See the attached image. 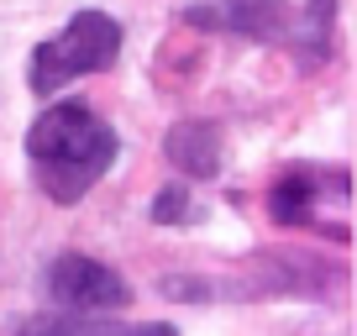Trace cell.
I'll list each match as a JSON object with an SVG mask.
<instances>
[{"label":"cell","mask_w":357,"mask_h":336,"mask_svg":"<svg viewBox=\"0 0 357 336\" xmlns=\"http://www.w3.org/2000/svg\"><path fill=\"white\" fill-rule=\"evenodd\" d=\"M168 163L190 179H215L221 174V126L215 121H178L163 142Z\"/></svg>","instance_id":"cell-6"},{"label":"cell","mask_w":357,"mask_h":336,"mask_svg":"<svg viewBox=\"0 0 357 336\" xmlns=\"http://www.w3.org/2000/svg\"><path fill=\"white\" fill-rule=\"evenodd\" d=\"M153 221H158V226H178V221H195L190 190H184V184H168V190H158V200H153Z\"/></svg>","instance_id":"cell-8"},{"label":"cell","mask_w":357,"mask_h":336,"mask_svg":"<svg viewBox=\"0 0 357 336\" xmlns=\"http://www.w3.org/2000/svg\"><path fill=\"white\" fill-rule=\"evenodd\" d=\"M100 336H178L174 326H163V321H153V326H121V331H100Z\"/></svg>","instance_id":"cell-11"},{"label":"cell","mask_w":357,"mask_h":336,"mask_svg":"<svg viewBox=\"0 0 357 336\" xmlns=\"http://www.w3.org/2000/svg\"><path fill=\"white\" fill-rule=\"evenodd\" d=\"M163 294H184V300H205L211 284L205 279H163Z\"/></svg>","instance_id":"cell-10"},{"label":"cell","mask_w":357,"mask_h":336,"mask_svg":"<svg viewBox=\"0 0 357 336\" xmlns=\"http://www.w3.org/2000/svg\"><path fill=\"white\" fill-rule=\"evenodd\" d=\"M26 158H32V179L53 205L84 200L100 174L116 163V132L89 116L84 105H47L26 132Z\"/></svg>","instance_id":"cell-1"},{"label":"cell","mask_w":357,"mask_h":336,"mask_svg":"<svg viewBox=\"0 0 357 336\" xmlns=\"http://www.w3.org/2000/svg\"><path fill=\"white\" fill-rule=\"evenodd\" d=\"M16 336H79V326L68 321L63 310H53V315H26V321L16 326Z\"/></svg>","instance_id":"cell-9"},{"label":"cell","mask_w":357,"mask_h":336,"mask_svg":"<svg viewBox=\"0 0 357 336\" xmlns=\"http://www.w3.org/2000/svg\"><path fill=\"white\" fill-rule=\"evenodd\" d=\"M331 26H336V0H310L294 26V47H300V63L315 68L331 58Z\"/></svg>","instance_id":"cell-7"},{"label":"cell","mask_w":357,"mask_h":336,"mask_svg":"<svg viewBox=\"0 0 357 336\" xmlns=\"http://www.w3.org/2000/svg\"><path fill=\"white\" fill-rule=\"evenodd\" d=\"M116 58H121V22L105 11H79L63 32L32 53V90L47 100V95L68 90L74 79L116 68Z\"/></svg>","instance_id":"cell-2"},{"label":"cell","mask_w":357,"mask_h":336,"mask_svg":"<svg viewBox=\"0 0 357 336\" xmlns=\"http://www.w3.org/2000/svg\"><path fill=\"white\" fill-rule=\"evenodd\" d=\"M342 179V168H289L273 190H268V211H273V221H315V211H321V190L326 184Z\"/></svg>","instance_id":"cell-5"},{"label":"cell","mask_w":357,"mask_h":336,"mask_svg":"<svg viewBox=\"0 0 357 336\" xmlns=\"http://www.w3.org/2000/svg\"><path fill=\"white\" fill-rule=\"evenodd\" d=\"M184 22L200 32H236L273 43L289 32V6L284 0H205V6H184Z\"/></svg>","instance_id":"cell-4"},{"label":"cell","mask_w":357,"mask_h":336,"mask_svg":"<svg viewBox=\"0 0 357 336\" xmlns=\"http://www.w3.org/2000/svg\"><path fill=\"white\" fill-rule=\"evenodd\" d=\"M47 300H53L58 310H79V315L126 310V305H132V284L116 268L84 258V252H63V258L47 268Z\"/></svg>","instance_id":"cell-3"}]
</instances>
